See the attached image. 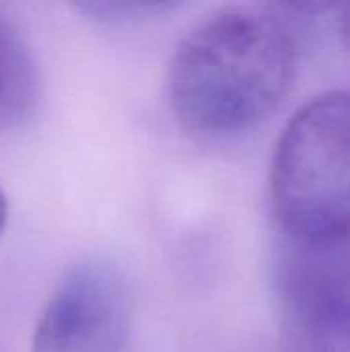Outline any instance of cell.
<instances>
[{"label":"cell","mask_w":350,"mask_h":352,"mask_svg":"<svg viewBox=\"0 0 350 352\" xmlns=\"http://www.w3.org/2000/svg\"><path fill=\"white\" fill-rule=\"evenodd\" d=\"M274 295L283 352H350V241L281 239Z\"/></svg>","instance_id":"obj_3"},{"label":"cell","mask_w":350,"mask_h":352,"mask_svg":"<svg viewBox=\"0 0 350 352\" xmlns=\"http://www.w3.org/2000/svg\"><path fill=\"white\" fill-rule=\"evenodd\" d=\"M270 202L285 239L350 241V91L314 97L285 126L270 167Z\"/></svg>","instance_id":"obj_2"},{"label":"cell","mask_w":350,"mask_h":352,"mask_svg":"<svg viewBox=\"0 0 350 352\" xmlns=\"http://www.w3.org/2000/svg\"><path fill=\"white\" fill-rule=\"evenodd\" d=\"M6 212H8V208H6V198H4V194H2V190H0V233H2L4 223H6Z\"/></svg>","instance_id":"obj_6"},{"label":"cell","mask_w":350,"mask_h":352,"mask_svg":"<svg viewBox=\"0 0 350 352\" xmlns=\"http://www.w3.org/2000/svg\"><path fill=\"white\" fill-rule=\"evenodd\" d=\"M297 68L285 25L254 6H227L202 19L167 66L175 120L204 138H231L266 122L285 101Z\"/></svg>","instance_id":"obj_1"},{"label":"cell","mask_w":350,"mask_h":352,"mask_svg":"<svg viewBox=\"0 0 350 352\" xmlns=\"http://www.w3.org/2000/svg\"><path fill=\"white\" fill-rule=\"evenodd\" d=\"M132 297L124 272L91 258L58 283L35 326L33 352H122L130 332Z\"/></svg>","instance_id":"obj_4"},{"label":"cell","mask_w":350,"mask_h":352,"mask_svg":"<svg viewBox=\"0 0 350 352\" xmlns=\"http://www.w3.org/2000/svg\"><path fill=\"white\" fill-rule=\"evenodd\" d=\"M37 66L21 31L0 12V130L17 128L35 111Z\"/></svg>","instance_id":"obj_5"}]
</instances>
